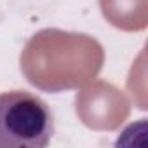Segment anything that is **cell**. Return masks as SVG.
Here are the masks:
<instances>
[{
    "instance_id": "1",
    "label": "cell",
    "mask_w": 148,
    "mask_h": 148,
    "mask_svg": "<svg viewBox=\"0 0 148 148\" xmlns=\"http://www.w3.org/2000/svg\"><path fill=\"white\" fill-rule=\"evenodd\" d=\"M103 45L86 35L45 28L25 45L19 63L26 80L45 92L79 89L98 77L103 68Z\"/></svg>"
},
{
    "instance_id": "2",
    "label": "cell",
    "mask_w": 148,
    "mask_h": 148,
    "mask_svg": "<svg viewBox=\"0 0 148 148\" xmlns=\"http://www.w3.org/2000/svg\"><path fill=\"white\" fill-rule=\"evenodd\" d=\"M54 117L44 99L28 91L0 92V148H45Z\"/></svg>"
},
{
    "instance_id": "3",
    "label": "cell",
    "mask_w": 148,
    "mask_h": 148,
    "mask_svg": "<svg viewBox=\"0 0 148 148\" xmlns=\"http://www.w3.org/2000/svg\"><path fill=\"white\" fill-rule=\"evenodd\" d=\"M75 110L84 125L94 131H115L127 120L131 103L113 84L98 80L77 94Z\"/></svg>"
},
{
    "instance_id": "4",
    "label": "cell",
    "mask_w": 148,
    "mask_h": 148,
    "mask_svg": "<svg viewBox=\"0 0 148 148\" xmlns=\"http://www.w3.org/2000/svg\"><path fill=\"white\" fill-rule=\"evenodd\" d=\"M105 19L119 30L139 32L146 28L148 0H99Z\"/></svg>"
}]
</instances>
